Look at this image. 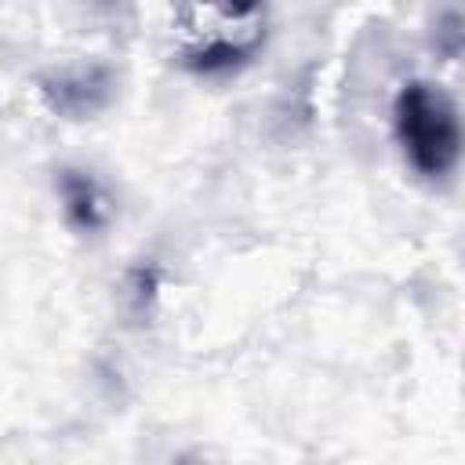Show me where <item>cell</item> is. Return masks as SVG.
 I'll return each instance as SVG.
<instances>
[{"instance_id": "cell-3", "label": "cell", "mask_w": 465, "mask_h": 465, "mask_svg": "<svg viewBox=\"0 0 465 465\" xmlns=\"http://www.w3.org/2000/svg\"><path fill=\"white\" fill-rule=\"evenodd\" d=\"M40 91L54 113H62L69 120H84L109 102L113 76L105 65H76V69H62V73L44 76Z\"/></svg>"}, {"instance_id": "cell-4", "label": "cell", "mask_w": 465, "mask_h": 465, "mask_svg": "<svg viewBox=\"0 0 465 465\" xmlns=\"http://www.w3.org/2000/svg\"><path fill=\"white\" fill-rule=\"evenodd\" d=\"M58 196H62V211L69 218L73 229L80 232H98L109 218V200L102 193V185L76 167H65L58 174Z\"/></svg>"}, {"instance_id": "cell-2", "label": "cell", "mask_w": 465, "mask_h": 465, "mask_svg": "<svg viewBox=\"0 0 465 465\" xmlns=\"http://www.w3.org/2000/svg\"><path fill=\"white\" fill-rule=\"evenodd\" d=\"M211 22L207 36H196L182 47V65L203 76H218L251 62L262 44V11L258 7H203Z\"/></svg>"}, {"instance_id": "cell-1", "label": "cell", "mask_w": 465, "mask_h": 465, "mask_svg": "<svg viewBox=\"0 0 465 465\" xmlns=\"http://www.w3.org/2000/svg\"><path fill=\"white\" fill-rule=\"evenodd\" d=\"M392 127L407 163L425 178L450 174L465 153V127L454 102L425 80L400 87L392 102Z\"/></svg>"}]
</instances>
